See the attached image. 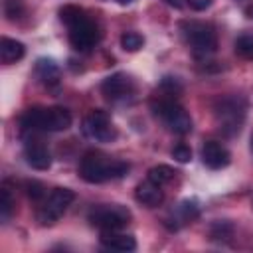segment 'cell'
I'll return each instance as SVG.
<instances>
[{
	"instance_id": "6da1fadb",
	"label": "cell",
	"mask_w": 253,
	"mask_h": 253,
	"mask_svg": "<svg viewBox=\"0 0 253 253\" xmlns=\"http://www.w3.org/2000/svg\"><path fill=\"white\" fill-rule=\"evenodd\" d=\"M128 172V164L121 160H111L99 150H89L79 162V176L89 184H101L107 180L123 178Z\"/></svg>"
},
{
	"instance_id": "7a4b0ae2",
	"label": "cell",
	"mask_w": 253,
	"mask_h": 253,
	"mask_svg": "<svg viewBox=\"0 0 253 253\" xmlns=\"http://www.w3.org/2000/svg\"><path fill=\"white\" fill-rule=\"evenodd\" d=\"M20 125L28 130H65L71 126V113L63 107H34L20 117Z\"/></svg>"
},
{
	"instance_id": "3957f363",
	"label": "cell",
	"mask_w": 253,
	"mask_h": 253,
	"mask_svg": "<svg viewBox=\"0 0 253 253\" xmlns=\"http://www.w3.org/2000/svg\"><path fill=\"white\" fill-rule=\"evenodd\" d=\"M152 109H154V115L168 126V130L176 134H188L192 130V117L174 99L160 97L158 101H152Z\"/></svg>"
},
{
	"instance_id": "277c9868",
	"label": "cell",
	"mask_w": 253,
	"mask_h": 253,
	"mask_svg": "<svg viewBox=\"0 0 253 253\" xmlns=\"http://www.w3.org/2000/svg\"><path fill=\"white\" fill-rule=\"evenodd\" d=\"M215 119L219 130L227 136L239 132L245 121V101L241 97H223L215 103Z\"/></svg>"
},
{
	"instance_id": "5b68a950",
	"label": "cell",
	"mask_w": 253,
	"mask_h": 253,
	"mask_svg": "<svg viewBox=\"0 0 253 253\" xmlns=\"http://www.w3.org/2000/svg\"><path fill=\"white\" fill-rule=\"evenodd\" d=\"M182 34L188 42V45L198 55H210L217 47V36L210 24L204 22H182Z\"/></svg>"
},
{
	"instance_id": "8992f818",
	"label": "cell",
	"mask_w": 253,
	"mask_h": 253,
	"mask_svg": "<svg viewBox=\"0 0 253 253\" xmlns=\"http://www.w3.org/2000/svg\"><path fill=\"white\" fill-rule=\"evenodd\" d=\"M67 28H69V43L77 51H89L101 38L97 24L89 16H85V12L77 16L73 22H69Z\"/></svg>"
},
{
	"instance_id": "52a82bcc",
	"label": "cell",
	"mask_w": 253,
	"mask_h": 253,
	"mask_svg": "<svg viewBox=\"0 0 253 253\" xmlns=\"http://www.w3.org/2000/svg\"><path fill=\"white\" fill-rule=\"evenodd\" d=\"M75 200V194L69 188H55L49 198L42 204V208L38 210L36 217L42 225H51L53 221L59 219V215L71 206V202Z\"/></svg>"
},
{
	"instance_id": "ba28073f",
	"label": "cell",
	"mask_w": 253,
	"mask_h": 253,
	"mask_svg": "<svg viewBox=\"0 0 253 253\" xmlns=\"http://www.w3.org/2000/svg\"><path fill=\"white\" fill-rule=\"evenodd\" d=\"M130 219V211L123 206H95L89 211V221L103 229V231H111V229H121L123 225H126Z\"/></svg>"
},
{
	"instance_id": "9c48e42d",
	"label": "cell",
	"mask_w": 253,
	"mask_h": 253,
	"mask_svg": "<svg viewBox=\"0 0 253 253\" xmlns=\"http://www.w3.org/2000/svg\"><path fill=\"white\" fill-rule=\"evenodd\" d=\"M83 132L97 142H113L117 138V128L105 111H91L83 121Z\"/></svg>"
},
{
	"instance_id": "30bf717a",
	"label": "cell",
	"mask_w": 253,
	"mask_h": 253,
	"mask_svg": "<svg viewBox=\"0 0 253 253\" xmlns=\"http://www.w3.org/2000/svg\"><path fill=\"white\" fill-rule=\"evenodd\" d=\"M101 91L109 101L125 99L132 93V79L126 73H113L101 83Z\"/></svg>"
},
{
	"instance_id": "8fae6325",
	"label": "cell",
	"mask_w": 253,
	"mask_h": 253,
	"mask_svg": "<svg viewBox=\"0 0 253 253\" xmlns=\"http://www.w3.org/2000/svg\"><path fill=\"white\" fill-rule=\"evenodd\" d=\"M202 160L208 168L219 170L229 164V152L223 144H219L215 140H206L202 146Z\"/></svg>"
},
{
	"instance_id": "7c38bea8",
	"label": "cell",
	"mask_w": 253,
	"mask_h": 253,
	"mask_svg": "<svg viewBox=\"0 0 253 253\" xmlns=\"http://www.w3.org/2000/svg\"><path fill=\"white\" fill-rule=\"evenodd\" d=\"M134 196H136V200H138L142 206H146V208H156V206H160V204L164 202L162 186H158V184H154V182H150V180L140 182V184L136 186V190H134Z\"/></svg>"
},
{
	"instance_id": "4fadbf2b",
	"label": "cell",
	"mask_w": 253,
	"mask_h": 253,
	"mask_svg": "<svg viewBox=\"0 0 253 253\" xmlns=\"http://www.w3.org/2000/svg\"><path fill=\"white\" fill-rule=\"evenodd\" d=\"M24 156H26V162H28L32 168H36V170H47V168L51 166V156H49L47 148H45L43 144H40L38 140L26 144Z\"/></svg>"
},
{
	"instance_id": "5bb4252c",
	"label": "cell",
	"mask_w": 253,
	"mask_h": 253,
	"mask_svg": "<svg viewBox=\"0 0 253 253\" xmlns=\"http://www.w3.org/2000/svg\"><path fill=\"white\" fill-rule=\"evenodd\" d=\"M101 243L107 249H113V251H132L136 247L134 237L132 235H126V233H119V229L103 231L101 233Z\"/></svg>"
},
{
	"instance_id": "9a60e30c",
	"label": "cell",
	"mask_w": 253,
	"mask_h": 253,
	"mask_svg": "<svg viewBox=\"0 0 253 253\" xmlns=\"http://www.w3.org/2000/svg\"><path fill=\"white\" fill-rule=\"evenodd\" d=\"M36 75L40 77V81L45 85V87H55L59 85V67L55 65L53 59H38L36 61Z\"/></svg>"
},
{
	"instance_id": "2e32d148",
	"label": "cell",
	"mask_w": 253,
	"mask_h": 253,
	"mask_svg": "<svg viewBox=\"0 0 253 253\" xmlns=\"http://www.w3.org/2000/svg\"><path fill=\"white\" fill-rule=\"evenodd\" d=\"M26 47L22 42L12 40V38H2L0 40V59L2 63H16L24 57Z\"/></svg>"
},
{
	"instance_id": "e0dca14e",
	"label": "cell",
	"mask_w": 253,
	"mask_h": 253,
	"mask_svg": "<svg viewBox=\"0 0 253 253\" xmlns=\"http://www.w3.org/2000/svg\"><path fill=\"white\" fill-rule=\"evenodd\" d=\"M174 176H176V170L170 168V166H166V164H158V166H152L148 170V180L154 182V184H158V186L168 184Z\"/></svg>"
},
{
	"instance_id": "ac0fdd59",
	"label": "cell",
	"mask_w": 253,
	"mask_h": 253,
	"mask_svg": "<svg viewBox=\"0 0 253 253\" xmlns=\"http://www.w3.org/2000/svg\"><path fill=\"white\" fill-rule=\"evenodd\" d=\"M235 53L241 59H247V61L253 59V36L251 34H241L235 40Z\"/></svg>"
},
{
	"instance_id": "d6986e66",
	"label": "cell",
	"mask_w": 253,
	"mask_h": 253,
	"mask_svg": "<svg viewBox=\"0 0 253 253\" xmlns=\"http://www.w3.org/2000/svg\"><path fill=\"white\" fill-rule=\"evenodd\" d=\"M142 43H144V40L136 32H125L121 36V45H123L125 51H136V49L142 47Z\"/></svg>"
},
{
	"instance_id": "ffe728a7",
	"label": "cell",
	"mask_w": 253,
	"mask_h": 253,
	"mask_svg": "<svg viewBox=\"0 0 253 253\" xmlns=\"http://www.w3.org/2000/svg\"><path fill=\"white\" fill-rule=\"evenodd\" d=\"M12 208H14V200H12V194L8 188H2L0 190V219L2 221H8L10 213H12Z\"/></svg>"
},
{
	"instance_id": "44dd1931",
	"label": "cell",
	"mask_w": 253,
	"mask_h": 253,
	"mask_svg": "<svg viewBox=\"0 0 253 253\" xmlns=\"http://www.w3.org/2000/svg\"><path fill=\"white\" fill-rule=\"evenodd\" d=\"M4 12H6V16L10 20H16V18H20L24 14V4L20 0H6L4 2Z\"/></svg>"
},
{
	"instance_id": "7402d4cb",
	"label": "cell",
	"mask_w": 253,
	"mask_h": 253,
	"mask_svg": "<svg viewBox=\"0 0 253 253\" xmlns=\"http://www.w3.org/2000/svg\"><path fill=\"white\" fill-rule=\"evenodd\" d=\"M231 225L229 223H225V221H219V223H215L213 227H211V237L213 239H229L231 237Z\"/></svg>"
},
{
	"instance_id": "603a6c76",
	"label": "cell",
	"mask_w": 253,
	"mask_h": 253,
	"mask_svg": "<svg viewBox=\"0 0 253 253\" xmlns=\"http://www.w3.org/2000/svg\"><path fill=\"white\" fill-rule=\"evenodd\" d=\"M172 156L178 160V162H190L192 160V150H190V146H186V144H176L174 148H172Z\"/></svg>"
},
{
	"instance_id": "cb8c5ba5",
	"label": "cell",
	"mask_w": 253,
	"mask_h": 253,
	"mask_svg": "<svg viewBox=\"0 0 253 253\" xmlns=\"http://www.w3.org/2000/svg\"><path fill=\"white\" fill-rule=\"evenodd\" d=\"M28 196L32 198V200H42L43 196H45V188H43V184L42 182H36V180H32V182H28Z\"/></svg>"
},
{
	"instance_id": "d4e9b609",
	"label": "cell",
	"mask_w": 253,
	"mask_h": 253,
	"mask_svg": "<svg viewBox=\"0 0 253 253\" xmlns=\"http://www.w3.org/2000/svg\"><path fill=\"white\" fill-rule=\"evenodd\" d=\"M180 213H182L184 219H194V217H198L200 210H198L196 202H182L180 204Z\"/></svg>"
},
{
	"instance_id": "484cf974",
	"label": "cell",
	"mask_w": 253,
	"mask_h": 253,
	"mask_svg": "<svg viewBox=\"0 0 253 253\" xmlns=\"http://www.w3.org/2000/svg\"><path fill=\"white\" fill-rule=\"evenodd\" d=\"M188 4H190V8L202 12V10H206V8L211 6V0H188Z\"/></svg>"
},
{
	"instance_id": "4316f807",
	"label": "cell",
	"mask_w": 253,
	"mask_h": 253,
	"mask_svg": "<svg viewBox=\"0 0 253 253\" xmlns=\"http://www.w3.org/2000/svg\"><path fill=\"white\" fill-rule=\"evenodd\" d=\"M170 6H176V8H180L182 6V0H166Z\"/></svg>"
},
{
	"instance_id": "83f0119b",
	"label": "cell",
	"mask_w": 253,
	"mask_h": 253,
	"mask_svg": "<svg viewBox=\"0 0 253 253\" xmlns=\"http://www.w3.org/2000/svg\"><path fill=\"white\" fill-rule=\"evenodd\" d=\"M119 4H128V2H132V0H117Z\"/></svg>"
},
{
	"instance_id": "f1b7e54d",
	"label": "cell",
	"mask_w": 253,
	"mask_h": 253,
	"mask_svg": "<svg viewBox=\"0 0 253 253\" xmlns=\"http://www.w3.org/2000/svg\"><path fill=\"white\" fill-rule=\"evenodd\" d=\"M251 152H253V134H251Z\"/></svg>"
}]
</instances>
